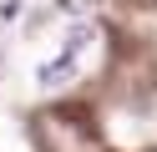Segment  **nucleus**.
<instances>
[{"mask_svg":"<svg viewBox=\"0 0 157 152\" xmlns=\"http://www.w3.org/2000/svg\"><path fill=\"white\" fill-rule=\"evenodd\" d=\"M71 71H76V56L66 51L61 61H51V66H41V86H61V81L71 76Z\"/></svg>","mask_w":157,"mask_h":152,"instance_id":"obj_1","label":"nucleus"}]
</instances>
